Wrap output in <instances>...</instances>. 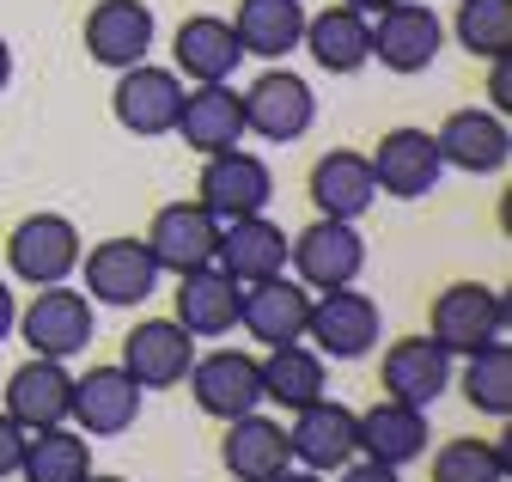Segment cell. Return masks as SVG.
<instances>
[{
    "instance_id": "4",
    "label": "cell",
    "mask_w": 512,
    "mask_h": 482,
    "mask_svg": "<svg viewBox=\"0 0 512 482\" xmlns=\"http://www.w3.org/2000/svg\"><path fill=\"white\" fill-rule=\"evenodd\" d=\"M238 98H244V135H263V141H275V147L305 141L311 123H317V92H311V80L293 74V68L256 74L250 92H238Z\"/></svg>"
},
{
    "instance_id": "8",
    "label": "cell",
    "mask_w": 512,
    "mask_h": 482,
    "mask_svg": "<svg viewBox=\"0 0 512 482\" xmlns=\"http://www.w3.org/2000/svg\"><path fill=\"white\" fill-rule=\"evenodd\" d=\"M86 263V299L92 306H141L159 287V263L147 238H104V245L80 251Z\"/></svg>"
},
{
    "instance_id": "11",
    "label": "cell",
    "mask_w": 512,
    "mask_h": 482,
    "mask_svg": "<svg viewBox=\"0 0 512 482\" xmlns=\"http://www.w3.org/2000/svg\"><path fill=\"white\" fill-rule=\"evenodd\" d=\"M141 385L128 379L116 360H104V367H86L74 379V403H68V421H80L86 440H116L141 421Z\"/></svg>"
},
{
    "instance_id": "42",
    "label": "cell",
    "mask_w": 512,
    "mask_h": 482,
    "mask_svg": "<svg viewBox=\"0 0 512 482\" xmlns=\"http://www.w3.org/2000/svg\"><path fill=\"white\" fill-rule=\"evenodd\" d=\"M275 482H324V476H317V470H281Z\"/></svg>"
},
{
    "instance_id": "28",
    "label": "cell",
    "mask_w": 512,
    "mask_h": 482,
    "mask_svg": "<svg viewBox=\"0 0 512 482\" xmlns=\"http://www.w3.org/2000/svg\"><path fill=\"white\" fill-rule=\"evenodd\" d=\"M238 299H244V287L220 263H202V269H183L177 275V312L171 318L189 336H226L238 324Z\"/></svg>"
},
{
    "instance_id": "23",
    "label": "cell",
    "mask_w": 512,
    "mask_h": 482,
    "mask_svg": "<svg viewBox=\"0 0 512 482\" xmlns=\"http://www.w3.org/2000/svg\"><path fill=\"white\" fill-rule=\"evenodd\" d=\"M214 263H220L238 287L269 281V275H287V232H281L269 214L226 220V226H220V245H214Z\"/></svg>"
},
{
    "instance_id": "14",
    "label": "cell",
    "mask_w": 512,
    "mask_h": 482,
    "mask_svg": "<svg viewBox=\"0 0 512 482\" xmlns=\"http://www.w3.org/2000/svg\"><path fill=\"white\" fill-rule=\"evenodd\" d=\"M177 104H183V80L171 68H153V62H135V68H122L116 74V92H110V110H116V123L128 135H171L177 123Z\"/></svg>"
},
{
    "instance_id": "16",
    "label": "cell",
    "mask_w": 512,
    "mask_h": 482,
    "mask_svg": "<svg viewBox=\"0 0 512 482\" xmlns=\"http://www.w3.org/2000/svg\"><path fill=\"white\" fill-rule=\"evenodd\" d=\"M366 165H372L378 196H397V202L427 196L439 184V171H445V159H439V147H433L427 129H391V135H378V147L366 153Z\"/></svg>"
},
{
    "instance_id": "15",
    "label": "cell",
    "mask_w": 512,
    "mask_h": 482,
    "mask_svg": "<svg viewBox=\"0 0 512 482\" xmlns=\"http://www.w3.org/2000/svg\"><path fill=\"white\" fill-rule=\"evenodd\" d=\"M378 385L384 397L433 409V397L452 391V354H445L433 336H397L391 348L378 354Z\"/></svg>"
},
{
    "instance_id": "34",
    "label": "cell",
    "mask_w": 512,
    "mask_h": 482,
    "mask_svg": "<svg viewBox=\"0 0 512 482\" xmlns=\"http://www.w3.org/2000/svg\"><path fill=\"white\" fill-rule=\"evenodd\" d=\"M452 37L476 55V62H500V55H512V0H458Z\"/></svg>"
},
{
    "instance_id": "1",
    "label": "cell",
    "mask_w": 512,
    "mask_h": 482,
    "mask_svg": "<svg viewBox=\"0 0 512 482\" xmlns=\"http://www.w3.org/2000/svg\"><path fill=\"white\" fill-rule=\"evenodd\" d=\"M287 263L299 269L305 293H330V287H354L366 269V238L354 220H324L317 214L305 232L287 238Z\"/></svg>"
},
{
    "instance_id": "41",
    "label": "cell",
    "mask_w": 512,
    "mask_h": 482,
    "mask_svg": "<svg viewBox=\"0 0 512 482\" xmlns=\"http://www.w3.org/2000/svg\"><path fill=\"white\" fill-rule=\"evenodd\" d=\"M7 80H13V49H7V37H0V92H7Z\"/></svg>"
},
{
    "instance_id": "31",
    "label": "cell",
    "mask_w": 512,
    "mask_h": 482,
    "mask_svg": "<svg viewBox=\"0 0 512 482\" xmlns=\"http://www.w3.org/2000/svg\"><path fill=\"white\" fill-rule=\"evenodd\" d=\"M256 373H263V403L305 409V403L324 397V354L317 348L281 342V348H269V360H256Z\"/></svg>"
},
{
    "instance_id": "9",
    "label": "cell",
    "mask_w": 512,
    "mask_h": 482,
    "mask_svg": "<svg viewBox=\"0 0 512 482\" xmlns=\"http://www.w3.org/2000/svg\"><path fill=\"white\" fill-rule=\"evenodd\" d=\"M68 403H74V373L68 360H43L31 354L25 367L0 385V409L19 434H43V428H61L68 421Z\"/></svg>"
},
{
    "instance_id": "6",
    "label": "cell",
    "mask_w": 512,
    "mask_h": 482,
    "mask_svg": "<svg viewBox=\"0 0 512 482\" xmlns=\"http://www.w3.org/2000/svg\"><path fill=\"white\" fill-rule=\"evenodd\" d=\"M378 299L360 293V287H330V293H311V318H305V336L317 354L330 360H360L378 348Z\"/></svg>"
},
{
    "instance_id": "36",
    "label": "cell",
    "mask_w": 512,
    "mask_h": 482,
    "mask_svg": "<svg viewBox=\"0 0 512 482\" xmlns=\"http://www.w3.org/2000/svg\"><path fill=\"white\" fill-rule=\"evenodd\" d=\"M19 458H25V434L7 421V409H0V482L19 476Z\"/></svg>"
},
{
    "instance_id": "26",
    "label": "cell",
    "mask_w": 512,
    "mask_h": 482,
    "mask_svg": "<svg viewBox=\"0 0 512 482\" xmlns=\"http://www.w3.org/2000/svg\"><path fill=\"white\" fill-rule=\"evenodd\" d=\"M305 196H311V208L324 214V220H360L378 202V184H372L366 153H354V147L324 153V159L311 165V177H305Z\"/></svg>"
},
{
    "instance_id": "17",
    "label": "cell",
    "mask_w": 512,
    "mask_h": 482,
    "mask_svg": "<svg viewBox=\"0 0 512 482\" xmlns=\"http://www.w3.org/2000/svg\"><path fill=\"white\" fill-rule=\"evenodd\" d=\"M287 446L305 470L330 476L342 470L348 458H360V434H354V409L336 403V397H317L305 409H293V428H287Z\"/></svg>"
},
{
    "instance_id": "30",
    "label": "cell",
    "mask_w": 512,
    "mask_h": 482,
    "mask_svg": "<svg viewBox=\"0 0 512 482\" xmlns=\"http://www.w3.org/2000/svg\"><path fill=\"white\" fill-rule=\"evenodd\" d=\"M232 37L244 49V62H250V55L281 62V55H293L299 37H305V7H299V0H238Z\"/></svg>"
},
{
    "instance_id": "7",
    "label": "cell",
    "mask_w": 512,
    "mask_h": 482,
    "mask_svg": "<svg viewBox=\"0 0 512 482\" xmlns=\"http://www.w3.org/2000/svg\"><path fill=\"white\" fill-rule=\"evenodd\" d=\"M269 196H275V171L256 159V153H208L202 177H196V202L226 226V220H244V214H269Z\"/></svg>"
},
{
    "instance_id": "13",
    "label": "cell",
    "mask_w": 512,
    "mask_h": 482,
    "mask_svg": "<svg viewBox=\"0 0 512 482\" xmlns=\"http://www.w3.org/2000/svg\"><path fill=\"white\" fill-rule=\"evenodd\" d=\"M439 43H445V25L433 7L397 0V7L372 13V62H384L391 74H427Z\"/></svg>"
},
{
    "instance_id": "24",
    "label": "cell",
    "mask_w": 512,
    "mask_h": 482,
    "mask_svg": "<svg viewBox=\"0 0 512 482\" xmlns=\"http://www.w3.org/2000/svg\"><path fill=\"white\" fill-rule=\"evenodd\" d=\"M305 318H311V293L287 275H269V281H250L244 299H238V324L263 342V348H281V342H305Z\"/></svg>"
},
{
    "instance_id": "22",
    "label": "cell",
    "mask_w": 512,
    "mask_h": 482,
    "mask_svg": "<svg viewBox=\"0 0 512 482\" xmlns=\"http://www.w3.org/2000/svg\"><path fill=\"white\" fill-rule=\"evenodd\" d=\"M354 434H360V458H378V464H391V470L427 458V446H433V440H427V409L397 403V397L360 409V415H354Z\"/></svg>"
},
{
    "instance_id": "32",
    "label": "cell",
    "mask_w": 512,
    "mask_h": 482,
    "mask_svg": "<svg viewBox=\"0 0 512 482\" xmlns=\"http://www.w3.org/2000/svg\"><path fill=\"white\" fill-rule=\"evenodd\" d=\"M25 482H86L92 476V446L86 434H74L68 421L43 434H25V458H19Z\"/></svg>"
},
{
    "instance_id": "38",
    "label": "cell",
    "mask_w": 512,
    "mask_h": 482,
    "mask_svg": "<svg viewBox=\"0 0 512 482\" xmlns=\"http://www.w3.org/2000/svg\"><path fill=\"white\" fill-rule=\"evenodd\" d=\"M494 74H488V110H500L506 116V98H512V86H506V55H500V62H488Z\"/></svg>"
},
{
    "instance_id": "40",
    "label": "cell",
    "mask_w": 512,
    "mask_h": 482,
    "mask_svg": "<svg viewBox=\"0 0 512 482\" xmlns=\"http://www.w3.org/2000/svg\"><path fill=\"white\" fill-rule=\"evenodd\" d=\"M342 7H354V13L372 19V13H384V7H397V0H342Z\"/></svg>"
},
{
    "instance_id": "33",
    "label": "cell",
    "mask_w": 512,
    "mask_h": 482,
    "mask_svg": "<svg viewBox=\"0 0 512 482\" xmlns=\"http://www.w3.org/2000/svg\"><path fill=\"white\" fill-rule=\"evenodd\" d=\"M458 391H464V403H470V409L512 421V348H506V336H494V342H482V348H470V354H464Z\"/></svg>"
},
{
    "instance_id": "21",
    "label": "cell",
    "mask_w": 512,
    "mask_h": 482,
    "mask_svg": "<svg viewBox=\"0 0 512 482\" xmlns=\"http://www.w3.org/2000/svg\"><path fill=\"white\" fill-rule=\"evenodd\" d=\"M433 147H439L445 165H458V171H470V177H488V171L506 165L512 135H506V116H500V110L470 104V110H452V116L433 129Z\"/></svg>"
},
{
    "instance_id": "19",
    "label": "cell",
    "mask_w": 512,
    "mask_h": 482,
    "mask_svg": "<svg viewBox=\"0 0 512 482\" xmlns=\"http://www.w3.org/2000/svg\"><path fill=\"white\" fill-rule=\"evenodd\" d=\"M153 7L147 0H98V7L86 13V55L98 68H135L147 62V49H153Z\"/></svg>"
},
{
    "instance_id": "20",
    "label": "cell",
    "mask_w": 512,
    "mask_h": 482,
    "mask_svg": "<svg viewBox=\"0 0 512 482\" xmlns=\"http://www.w3.org/2000/svg\"><path fill=\"white\" fill-rule=\"evenodd\" d=\"M220 464H226L232 482H275L281 470H293L287 428H281V421H269L263 409L232 415L226 434H220Z\"/></svg>"
},
{
    "instance_id": "37",
    "label": "cell",
    "mask_w": 512,
    "mask_h": 482,
    "mask_svg": "<svg viewBox=\"0 0 512 482\" xmlns=\"http://www.w3.org/2000/svg\"><path fill=\"white\" fill-rule=\"evenodd\" d=\"M336 482H403L391 464H378V458H348L342 470H336Z\"/></svg>"
},
{
    "instance_id": "27",
    "label": "cell",
    "mask_w": 512,
    "mask_h": 482,
    "mask_svg": "<svg viewBox=\"0 0 512 482\" xmlns=\"http://www.w3.org/2000/svg\"><path fill=\"white\" fill-rule=\"evenodd\" d=\"M171 74L196 80V86H214V80H232V68L244 62V49L232 37V19H214V13H196L183 19L177 37H171Z\"/></svg>"
},
{
    "instance_id": "12",
    "label": "cell",
    "mask_w": 512,
    "mask_h": 482,
    "mask_svg": "<svg viewBox=\"0 0 512 482\" xmlns=\"http://www.w3.org/2000/svg\"><path fill=\"white\" fill-rule=\"evenodd\" d=\"M189 360H196V336H189L177 318H141L135 330L122 336V360H116V367L135 379L141 391H171V385H183Z\"/></svg>"
},
{
    "instance_id": "10",
    "label": "cell",
    "mask_w": 512,
    "mask_h": 482,
    "mask_svg": "<svg viewBox=\"0 0 512 482\" xmlns=\"http://www.w3.org/2000/svg\"><path fill=\"white\" fill-rule=\"evenodd\" d=\"M183 379H189V397H196V409L214 415V421L250 415L256 403H263V373H256V354H244V348L196 354Z\"/></svg>"
},
{
    "instance_id": "2",
    "label": "cell",
    "mask_w": 512,
    "mask_h": 482,
    "mask_svg": "<svg viewBox=\"0 0 512 482\" xmlns=\"http://www.w3.org/2000/svg\"><path fill=\"white\" fill-rule=\"evenodd\" d=\"M25 336V348H37L43 360H74L92 348V330H98V312H92V299L68 281H55V287H37V299L19 312L13 324Z\"/></svg>"
},
{
    "instance_id": "5",
    "label": "cell",
    "mask_w": 512,
    "mask_h": 482,
    "mask_svg": "<svg viewBox=\"0 0 512 482\" xmlns=\"http://www.w3.org/2000/svg\"><path fill=\"white\" fill-rule=\"evenodd\" d=\"M7 269L25 287H55L80 269V226L68 214H25L7 232Z\"/></svg>"
},
{
    "instance_id": "18",
    "label": "cell",
    "mask_w": 512,
    "mask_h": 482,
    "mask_svg": "<svg viewBox=\"0 0 512 482\" xmlns=\"http://www.w3.org/2000/svg\"><path fill=\"white\" fill-rule=\"evenodd\" d=\"M214 245H220V220L202 208V202H165L147 226V251L159 263V275H183V269H202L214 263Z\"/></svg>"
},
{
    "instance_id": "35",
    "label": "cell",
    "mask_w": 512,
    "mask_h": 482,
    "mask_svg": "<svg viewBox=\"0 0 512 482\" xmlns=\"http://www.w3.org/2000/svg\"><path fill=\"white\" fill-rule=\"evenodd\" d=\"M427 476H433V482H506V464L494 458L488 440H470V434H464V440L433 446Z\"/></svg>"
},
{
    "instance_id": "39",
    "label": "cell",
    "mask_w": 512,
    "mask_h": 482,
    "mask_svg": "<svg viewBox=\"0 0 512 482\" xmlns=\"http://www.w3.org/2000/svg\"><path fill=\"white\" fill-rule=\"evenodd\" d=\"M13 324H19V299H13V287L0 281V342L13 336Z\"/></svg>"
},
{
    "instance_id": "29",
    "label": "cell",
    "mask_w": 512,
    "mask_h": 482,
    "mask_svg": "<svg viewBox=\"0 0 512 482\" xmlns=\"http://www.w3.org/2000/svg\"><path fill=\"white\" fill-rule=\"evenodd\" d=\"M299 43L324 74H360L372 62V19L354 7H324L317 19H305Z\"/></svg>"
},
{
    "instance_id": "25",
    "label": "cell",
    "mask_w": 512,
    "mask_h": 482,
    "mask_svg": "<svg viewBox=\"0 0 512 482\" xmlns=\"http://www.w3.org/2000/svg\"><path fill=\"white\" fill-rule=\"evenodd\" d=\"M171 135H183V147H196V153H226V147H238V141H244V98H238L226 80L183 92Z\"/></svg>"
},
{
    "instance_id": "43",
    "label": "cell",
    "mask_w": 512,
    "mask_h": 482,
    "mask_svg": "<svg viewBox=\"0 0 512 482\" xmlns=\"http://www.w3.org/2000/svg\"><path fill=\"white\" fill-rule=\"evenodd\" d=\"M86 482H122V476H98V470H92V476H86Z\"/></svg>"
},
{
    "instance_id": "3",
    "label": "cell",
    "mask_w": 512,
    "mask_h": 482,
    "mask_svg": "<svg viewBox=\"0 0 512 482\" xmlns=\"http://www.w3.org/2000/svg\"><path fill=\"white\" fill-rule=\"evenodd\" d=\"M506 293L500 287H482V281H452V287H439L433 299V318H427V336L445 348V354H470L494 336H506Z\"/></svg>"
}]
</instances>
